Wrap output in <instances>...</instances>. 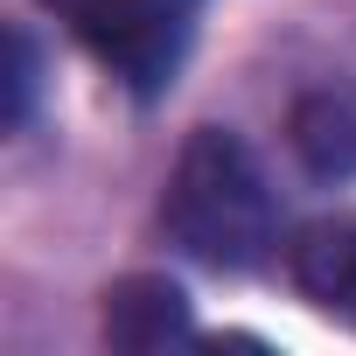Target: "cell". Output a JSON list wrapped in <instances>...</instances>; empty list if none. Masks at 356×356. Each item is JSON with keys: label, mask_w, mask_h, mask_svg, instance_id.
Masks as SVG:
<instances>
[{"label": "cell", "mask_w": 356, "mask_h": 356, "mask_svg": "<svg viewBox=\"0 0 356 356\" xmlns=\"http://www.w3.org/2000/svg\"><path fill=\"white\" fill-rule=\"evenodd\" d=\"M161 224L189 259L217 273H252L280 245V196L266 182L259 154L231 126H196L168 168Z\"/></svg>", "instance_id": "obj_1"}, {"label": "cell", "mask_w": 356, "mask_h": 356, "mask_svg": "<svg viewBox=\"0 0 356 356\" xmlns=\"http://www.w3.org/2000/svg\"><path fill=\"white\" fill-rule=\"evenodd\" d=\"M42 8L147 105L182 77L203 0H42Z\"/></svg>", "instance_id": "obj_2"}, {"label": "cell", "mask_w": 356, "mask_h": 356, "mask_svg": "<svg viewBox=\"0 0 356 356\" xmlns=\"http://www.w3.org/2000/svg\"><path fill=\"white\" fill-rule=\"evenodd\" d=\"M196 321H189V293L161 280V273H133L119 286H105V342L112 349H168V342H189Z\"/></svg>", "instance_id": "obj_3"}, {"label": "cell", "mask_w": 356, "mask_h": 356, "mask_svg": "<svg viewBox=\"0 0 356 356\" xmlns=\"http://www.w3.org/2000/svg\"><path fill=\"white\" fill-rule=\"evenodd\" d=\"M286 266H293V286L356 328V217H321L307 224L293 245H286Z\"/></svg>", "instance_id": "obj_4"}, {"label": "cell", "mask_w": 356, "mask_h": 356, "mask_svg": "<svg viewBox=\"0 0 356 356\" xmlns=\"http://www.w3.org/2000/svg\"><path fill=\"white\" fill-rule=\"evenodd\" d=\"M293 154L321 182H349L356 175V105L335 91H314L293 105Z\"/></svg>", "instance_id": "obj_5"}, {"label": "cell", "mask_w": 356, "mask_h": 356, "mask_svg": "<svg viewBox=\"0 0 356 356\" xmlns=\"http://www.w3.org/2000/svg\"><path fill=\"white\" fill-rule=\"evenodd\" d=\"M29 105H35V42L8 29V126L15 133L29 126Z\"/></svg>", "instance_id": "obj_6"}]
</instances>
